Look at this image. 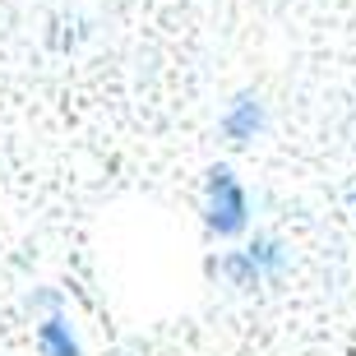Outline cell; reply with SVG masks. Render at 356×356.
Segmentation results:
<instances>
[{
  "instance_id": "cell-2",
  "label": "cell",
  "mask_w": 356,
  "mask_h": 356,
  "mask_svg": "<svg viewBox=\"0 0 356 356\" xmlns=\"http://www.w3.org/2000/svg\"><path fill=\"white\" fill-rule=\"evenodd\" d=\"M259 102L254 97H236V106L222 116V130L236 139V144H245V139H254V130H259Z\"/></svg>"
},
{
  "instance_id": "cell-1",
  "label": "cell",
  "mask_w": 356,
  "mask_h": 356,
  "mask_svg": "<svg viewBox=\"0 0 356 356\" xmlns=\"http://www.w3.org/2000/svg\"><path fill=\"white\" fill-rule=\"evenodd\" d=\"M209 227L218 236H236L245 227V190L236 185V176L227 167L209 172Z\"/></svg>"
},
{
  "instance_id": "cell-3",
  "label": "cell",
  "mask_w": 356,
  "mask_h": 356,
  "mask_svg": "<svg viewBox=\"0 0 356 356\" xmlns=\"http://www.w3.org/2000/svg\"><path fill=\"white\" fill-rule=\"evenodd\" d=\"M38 343H42L47 356H79V343H74V333H70V324L60 315H51L38 329Z\"/></svg>"
}]
</instances>
